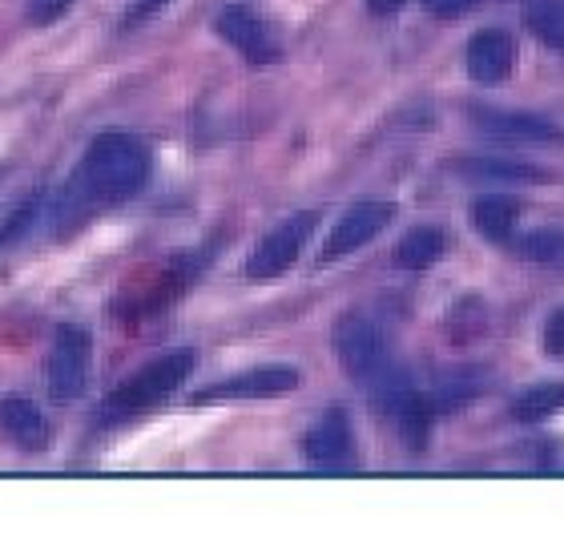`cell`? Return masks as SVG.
<instances>
[{
  "instance_id": "cell-1",
  "label": "cell",
  "mask_w": 564,
  "mask_h": 540,
  "mask_svg": "<svg viewBox=\"0 0 564 540\" xmlns=\"http://www.w3.org/2000/svg\"><path fill=\"white\" fill-rule=\"evenodd\" d=\"M150 150L145 141L133 133H97L85 150L77 174H73L69 198L85 202V206H118L141 194V186L150 182Z\"/></svg>"
},
{
  "instance_id": "cell-2",
  "label": "cell",
  "mask_w": 564,
  "mask_h": 540,
  "mask_svg": "<svg viewBox=\"0 0 564 540\" xmlns=\"http://www.w3.org/2000/svg\"><path fill=\"white\" fill-rule=\"evenodd\" d=\"M194 364H198L194 352H170V355H162V359L145 364L141 371H133L126 384H118V388L106 396V403H101V423L133 420L141 411H150L162 400H170V396L186 384Z\"/></svg>"
},
{
  "instance_id": "cell-3",
  "label": "cell",
  "mask_w": 564,
  "mask_h": 540,
  "mask_svg": "<svg viewBox=\"0 0 564 540\" xmlns=\"http://www.w3.org/2000/svg\"><path fill=\"white\" fill-rule=\"evenodd\" d=\"M335 355H339L343 371L364 391H376L383 379L400 371L388 339H383V331L367 315H343L335 323Z\"/></svg>"
},
{
  "instance_id": "cell-4",
  "label": "cell",
  "mask_w": 564,
  "mask_h": 540,
  "mask_svg": "<svg viewBox=\"0 0 564 540\" xmlns=\"http://www.w3.org/2000/svg\"><path fill=\"white\" fill-rule=\"evenodd\" d=\"M89 364H94V335L77 323L57 331L53 352L45 359V379L53 403H73L82 400L85 384H89Z\"/></svg>"
},
{
  "instance_id": "cell-5",
  "label": "cell",
  "mask_w": 564,
  "mask_h": 540,
  "mask_svg": "<svg viewBox=\"0 0 564 540\" xmlns=\"http://www.w3.org/2000/svg\"><path fill=\"white\" fill-rule=\"evenodd\" d=\"M315 223H318L315 210H299V214H291V218H282L247 259L250 279H279V274H286V270L294 267V259L303 255L306 238L315 235Z\"/></svg>"
},
{
  "instance_id": "cell-6",
  "label": "cell",
  "mask_w": 564,
  "mask_h": 540,
  "mask_svg": "<svg viewBox=\"0 0 564 540\" xmlns=\"http://www.w3.org/2000/svg\"><path fill=\"white\" fill-rule=\"evenodd\" d=\"M299 388V371L291 364H267V367H247L242 376L218 379L210 388H202L194 403H238V400H267V396H282V391Z\"/></svg>"
},
{
  "instance_id": "cell-7",
  "label": "cell",
  "mask_w": 564,
  "mask_h": 540,
  "mask_svg": "<svg viewBox=\"0 0 564 540\" xmlns=\"http://www.w3.org/2000/svg\"><path fill=\"white\" fill-rule=\"evenodd\" d=\"M391 218H395V206H391V202H355L351 210L343 214L339 223H335V230L327 235L318 259L323 262L347 259V255H355L359 247H367L371 238L383 235L391 226Z\"/></svg>"
},
{
  "instance_id": "cell-8",
  "label": "cell",
  "mask_w": 564,
  "mask_h": 540,
  "mask_svg": "<svg viewBox=\"0 0 564 540\" xmlns=\"http://www.w3.org/2000/svg\"><path fill=\"white\" fill-rule=\"evenodd\" d=\"M371 396H376L379 411L395 423V432H400L412 447H423V440H427V423H432V411H427V400L412 388V379L403 376V371H395V376L383 379Z\"/></svg>"
},
{
  "instance_id": "cell-9",
  "label": "cell",
  "mask_w": 564,
  "mask_h": 540,
  "mask_svg": "<svg viewBox=\"0 0 564 540\" xmlns=\"http://www.w3.org/2000/svg\"><path fill=\"white\" fill-rule=\"evenodd\" d=\"M218 36H223L226 45H235L250 65H271L282 53L274 33L267 29V21L254 9H247V4H226L218 12Z\"/></svg>"
},
{
  "instance_id": "cell-10",
  "label": "cell",
  "mask_w": 564,
  "mask_h": 540,
  "mask_svg": "<svg viewBox=\"0 0 564 540\" xmlns=\"http://www.w3.org/2000/svg\"><path fill=\"white\" fill-rule=\"evenodd\" d=\"M471 126L492 138L505 141H529V145H549L561 141V126L549 118L532 114V109H500V106H476L471 109Z\"/></svg>"
},
{
  "instance_id": "cell-11",
  "label": "cell",
  "mask_w": 564,
  "mask_h": 540,
  "mask_svg": "<svg viewBox=\"0 0 564 540\" xmlns=\"http://www.w3.org/2000/svg\"><path fill=\"white\" fill-rule=\"evenodd\" d=\"M517 65V45L505 29H480L471 33L468 48H464V69L471 82L480 85H500Z\"/></svg>"
},
{
  "instance_id": "cell-12",
  "label": "cell",
  "mask_w": 564,
  "mask_h": 540,
  "mask_svg": "<svg viewBox=\"0 0 564 540\" xmlns=\"http://www.w3.org/2000/svg\"><path fill=\"white\" fill-rule=\"evenodd\" d=\"M303 452L311 464H323V468H335V464H347L351 460V420L347 411L330 408L315 420V428L306 432Z\"/></svg>"
},
{
  "instance_id": "cell-13",
  "label": "cell",
  "mask_w": 564,
  "mask_h": 540,
  "mask_svg": "<svg viewBox=\"0 0 564 540\" xmlns=\"http://www.w3.org/2000/svg\"><path fill=\"white\" fill-rule=\"evenodd\" d=\"M0 432L24 452H41L48 444V420L29 396H4L0 400Z\"/></svg>"
},
{
  "instance_id": "cell-14",
  "label": "cell",
  "mask_w": 564,
  "mask_h": 540,
  "mask_svg": "<svg viewBox=\"0 0 564 540\" xmlns=\"http://www.w3.org/2000/svg\"><path fill=\"white\" fill-rule=\"evenodd\" d=\"M471 223H476V230H480L488 242L508 247V238L517 235V223H520V202L508 198V194H484V198H476V206H471Z\"/></svg>"
},
{
  "instance_id": "cell-15",
  "label": "cell",
  "mask_w": 564,
  "mask_h": 540,
  "mask_svg": "<svg viewBox=\"0 0 564 540\" xmlns=\"http://www.w3.org/2000/svg\"><path fill=\"white\" fill-rule=\"evenodd\" d=\"M444 250H447V238L440 226H415V230H408V235L400 238L395 262H400L403 270H427Z\"/></svg>"
},
{
  "instance_id": "cell-16",
  "label": "cell",
  "mask_w": 564,
  "mask_h": 540,
  "mask_svg": "<svg viewBox=\"0 0 564 540\" xmlns=\"http://www.w3.org/2000/svg\"><path fill=\"white\" fill-rule=\"evenodd\" d=\"M508 247H512L517 259L553 267V262H564V230H553V226H541V230H517V235L508 238Z\"/></svg>"
},
{
  "instance_id": "cell-17",
  "label": "cell",
  "mask_w": 564,
  "mask_h": 540,
  "mask_svg": "<svg viewBox=\"0 0 564 540\" xmlns=\"http://www.w3.org/2000/svg\"><path fill=\"white\" fill-rule=\"evenodd\" d=\"M556 411H564V384H536L512 400V420L520 423H544Z\"/></svg>"
},
{
  "instance_id": "cell-18",
  "label": "cell",
  "mask_w": 564,
  "mask_h": 540,
  "mask_svg": "<svg viewBox=\"0 0 564 540\" xmlns=\"http://www.w3.org/2000/svg\"><path fill=\"white\" fill-rule=\"evenodd\" d=\"M524 24L549 48H564V0H529L524 4Z\"/></svg>"
},
{
  "instance_id": "cell-19",
  "label": "cell",
  "mask_w": 564,
  "mask_h": 540,
  "mask_svg": "<svg viewBox=\"0 0 564 540\" xmlns=\"http://www.w3.org/2000/svg\"><path fill=\"white\" fill-rule=\"evenodd\" d=\"M468 177H488V182H544V170L524 162H508V158H468L464 162Z\"/></svg>"
},
{
  "instance_id": "cell-20",
  "label": "cell",
  "mask_w": 564,
  "mask_h": 540,
  "mask_svg": "<svg viewBox=\"0 0 564 540\" xmlns=\"http://www.w3.org/2000/svg\"><path fill=\"white\" fill-rule=\"evenodd\" d=\"M73 4H77V0H24V17H29V24H36V29H48V24H57Z\"/></svg>"
},
{
  "instance_id": "cell-21",
  "label": "cell",
  "mask_w": 564,
  "mask_h": 540,
  "mask_svg": "<svg viewBox=\"0 0 564 540\" xmlns=\"http://www.w3.org/2000/svg\"><path fill=\"white\" fill-rule=\"evenodd\" d=\"M544 352L549 355H564V306L549 315L544 323Z\"/></svg>"
},
{
  "instance_id": "cell-22",
  "label": "cell",
  "mask_w": 564,
  "mask_h": 540,
  "mask_svg": "<svg viewBox=\"0 0 564 540\" xmlns=\"http://www.w3.org/2000/svg\"><path fill=\"white\" fill-rule=\"evenodd\" d=\"M427 4V12H435V17H459V12H468L476 0H423Z\"/></svg>"
},
{
  "instance_id": "cell-23",
  "label": "cell",
  "mask_w": 564,
  "mask_h": 540,
  "mask_svg": "<svg viewBox=\"0 0 564 540\" xmlns=\"http://www.w3.org/2000/svg\"><path fill=\"white\" fill-rule=\"evenodd\" d=\"M165 0H133V9H130V24L145 21V17H153V12L162 9Z\"/></svg>"
},
{
  "instance_id": "cell-24",
  "label": "cell",
  "mask_w": 564,
  "mask_h": 540,
  "mask_svg": "<svg viewBox=\"0 0 564 540\" xmlns=\"http://www.w3.org/2000/svg\"><path fill=\"white\" fill-rule=\"evenodd\" d=\"M367 9L376 12V17H391V12L403 9V0H367Z\"/></svg>"
}]
</instances>
